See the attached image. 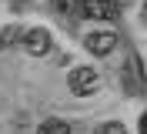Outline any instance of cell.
Here are the masks:
<instances>
[{
    "label": "cell",
    "instance_id": "6da1fadb",
    "mask_svg": "<svg viewBox=\"0 0 147 134\" xmlns=\"http://www.w3.org/2000/svg\"><path fill=\"white\" fill-rule=\"evenodd\" d=\"M67 84H70V90L77 97H87V94H94V90L100 87V74L94 71V67H74Z\"/></svg>",
    "mask_w": 147,
    "mask_h": 134
},
{
    "label": "cell",
    "instance_id": "7a4b0ae2",
    "mask_svg": "<svg viewBox=\"0 0 147 134\" xmlns=\"http://www.w3.org/2000/svg\"><path fill=\"white\" fill-rule=\"evenodd\" d=\"M20 47H24L30 57H44V54H50V47H54V37H50V30H47V27H34V30H27V34H24Z\"/></svg>",
    "mask_w": 147,
    "mask_h": 134
},
{
    "label": "cell",
    "instance_id": "3957f363",
    "mask_svg": "<svg viewBox=\"0 0 147 134\" xmlns=\"http://www.w3.org/2000/svg\"><path fill=\"white\" fill-rule=\"evenodd\" d=\"M80 17H87V20H114L117 17V3L114 0H80Z\"/></svg>",
    "mask_w": 147,
    "mask_h": 134
},
{
    "label": "cell",
    "instance_id": "277c9868",
    "mask_svg": "<svg viewBox=\"0 0 147 134\" xmlns=\"http://www.w3.org/2000/svg\"><path fill=\"white\" fill-rule=\"evenodd\" d=\"M114 47H117V37L110 34V30H94V34H87V50L97 54V57L114 54Z\"/></svg>",
    "mask_w": 147,
    "mask_h": 134
},
{
    "label": "cell",
    "instance_id": "5b68a950",
    "mask_svg": "<svg viewBox=\"0 0 147 134\" xmlns=\"http://www.w3.org/2000/svg\"><path fill=\"white\" fill-rule=\"evenodd\" d=\"M37 134H70V124H67V121L50 117V121H44V124L37 127Z\"/></svg>",
    "mask_w": 147,
    "mask_h": 134
},
{
    "label": "cell",
    "instance_id": "8992f818",
    "mask_svg": "<svg viewBox=\"0 0 147 134\" xmlns=\"http://www.w3.org/2000/svg\"><path fill=\"white\" fill-rule=\"evenodd\" d=\"M97 134H127V131H124L120 121H110V124H100V127H97Z\"/></svg>",
    "mask_w": 147,
    "mask_h": 134
},
{
    "label": "cell",
    "instance_id": "52a82bcc",
    "mask_svg": "<svg viewBox=\"0 0 147 134\" xmlns=\"http://www.w3.org/2000/svg\"><path fill=\"white\" fill-rule=\"evenodd\" d=\"M7 44H10V37H7V30H3V34H0V50H3Z\"/></svg>",
    "mask_w": 147,
    "mask_h": 134
},
{
    "label": "cell",
    "instance_id": "ba28073f",
    "mask_svg": "<svg viewBox=\"0 0 147 134\" xmlns=\"http://www.w3.org/2000/svg\"><path fill=\"white\" fill-rule=\"evenodd\" d=\"M140 134H147V114L140 117Z\"/></svg>",
    "mask_w": 147,
    "mask_h": 134
},
{
    "label": "cell",
    "instance_id": "9c48e42d",
    "mask_svg": "<svg viewBox=\"0 0 147 134\" xmlns=\"http://www.w3.org/2000/svg\"><path fill=\"white\" fill-rule=\"evenodd\" d=\"M140 14H144V24H147V3H144V10H140Z\"/></svg>",
    "mask_w": 147,
    "mask_h": 134
}]
</instances>
